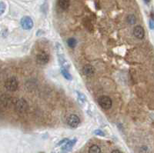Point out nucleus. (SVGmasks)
<instances>
[{"instance_id": "1", "label": "nucleus", "mask_w": 154, "mask_h": 153, "mask_svg": "<svg viewBox=\"0 0 154 153\" xmlns=\"http://www.w3.org/2000/svg\"><path fill=\"white\" fill-rule=\"evenodd\" d=\"M13 106L15 110L18 113H24L27 111L29 108L27 102L23 98H19L15 101Z\"/></svg>"}, {"instance_id": "2", "label": "nucleus", "mask_w": 154, "mask_h": 153, "mask_svg": "<svg viewBox=\"0 0 154 153\" xmlns=\"http://www.w3.org/2000/svg\"><path fill=\"white\" fill-rule=\"evenodd\" d=\"M5 89L9 92H15L18 89V82L15 77H10L5 82Z\"/></svg>"}, {"instance_id": "3", "label": "nucleus", "mask_w": 154, "mask_h": 153, "mask_svg": "<svg viewBox=\"0 0 154 153\" xmlns=\"http://www.w3.org/2000/svg\"><path fill=\"white\" fill-rule=\"evenodd\" d=\"M98 103L99 105L101 106L103 109H110L112 107L113 105V102L109 96H100L98 99Z\"/></svg>"}, {"instance_id": "4", "label": "nucleus", "mask_w": 154, "mask_h": 153, "mask_svg": "<svg viewBox=\"0 0 154 153\" xmlns=\"http://www.w3.org/2000/svg\"><path fill=\"white\" fill-rule=\"evenodd\" d=\"M21 26L23 29L30 30L33 27V21L29 16H24L20 21Z\"/></svg>"}, {"instance_id": "5", "label": "nucleus", "mask_w": 154, "mask_h": 153, "mask_svg": "<svg viewBox=\"0 0 154 153\" xmlns=\"http://www.w3.org/2000/svg\"><path fill=\"white\" fill-rule=\"evenodd\" d=\"M67 123L71 128H76L80 123V119L78 115L75 114L70 115L67 119Z\"/></svg>"}, {"instance_id": "6", "label": "nucleus", "mask_w": 154, "mask_h": 153, "mask_svg": "<svg viewBox=\"0 0 154 153\" xmlns=\"http://www.w3.org/2000/svg\"><path fill=\"white\" fill-rule=\"evenodd\" d=\"M14 102L15 101L12 100L10 96H7V95H2L1 97V105L2 107L9 108L10 106L14 105Z\"/></svg>"}, {"instance_id": "7", "label": "nucleus", "mask_w": 154, "mask_h": 153, "mask_svg": "<svg viewBox=\"0 0 154 153\" xmlns=\"http://www.w3.org/2000/svg\"><path fill=\"white\" fill-rule=\"evenodd\" d=\"M36 60L38 63L41 65H45L49 61V56L45 52H41L36 55Z\"/></svg>"}, {"instance_id": "8", "label": "nucleus", "mask_w": 154, "mask_h": 153, "mask_svg": "<svg viewBox=\"0 0 154 153\" xmlns=\"http://www.w3.org/2000/svg\"><path fill=\"white\" fill-rule=\"evenodd\" d=\"M133 35L139 39H142L144 38L145 36V32L143 28L140 25H136L133 29Z\"/></svg>"}, {"instance_id": "9", "label": "nucleus", "mask_w": 154, "mask_h": 153, "mask_svg": "<svg viewBox=\"0 0 154 153\" xmlns=\"http://www.w3.org/2000/svg\"><path fill=\"white\" fill-rule=\"evenodd\" d=\"M58 60H59V62H60V65L61 68H64V69H68L70 67V65H69V62L66 59V58L62 54H58Z\"/></svg>"}, {"instance_id": "10", "label": "nucleus", "mask_w": 154, "mask_h": 153, "mask_svg": "<svg viewBox=\"0 0 154 153\" xmlns=\"http://www.w3.org/2000/svg\"><path fill=\"white\" fill-rule=\"evenodd\" d=\"M83 71L84 75L86 76H93L95 73L94 67L90 64L86 65L85 66L83 67Z\"/></svg>"}, {"instance_id": "11", "label": "nucleus", "mask_w": 154, "mask_h": 153, "mask_svg": "<svg viewBox=\"0 0 154 153\" xmlns=\"http://www.w3.org/2000/svg\"><path fill=\"white\" fill-rule=\"evenodd\" d=\"M76 141H77L76 139H72L70 140V141H68L67 142H66V144L62 147V151H65V152L70 151V150L73 149V147L75 145Z\"/></svg>"}, {"instance_id": "12", "label": "nucleus", "mask_w": 154, "mask_h": 153, "mask_svg": "<svg viewBox=\"0 0 154 153\" xmlns=\"http://www.w3.org/2000/svg\"><path fill=\"white\" fill-rule=\"evenodd\" d=\"M59 6L63 10H66L70 5V1L69 0H59L58 1Z\"/></svg>"}, {"instance_id": "13", "label": "nucleus", "mask_w": 154, "mask_h": 153, "mask_svg": "<svg viewBox=\"0 0 154 153\" xmlns=\"http://www.w3.org/2000/svg\"><path fill=\"white\" fill-rule=\"evenodd\" d=\"M60 72H61V73H62V76L66 79L69 80V81H71L73 79V76L70 74L69 71H68V69H64V68H61L60 69Z\"/></svg>"}, {"instance_id": "14", "label": "nucleus", "mask_w": 154, "mask_h": 153, "mask_svg": "<svg viewBox=\"0 0 154 153\" xmlns=\"http://www.w3.org/2000/svg\"><path fill=\"white\" fill-rule=\"evenodd\" d=\"M76 93H77L79 102L83 104V103H85L86 102V97L85 96V95H83L82 92H76Z\"/></svg>"}, {"instance_id": "15", "label": "nucleus", "mask_w": 154, "mask_h": 153, "mask_svg": "<svg viewBox=\"0 0 154 153\" xmlns=\"http://www.w3.org/2000/svg\"><path fill=\"white\" fill-rule=\"evenodd\" d=\"M89 153H101V149L97 145H93L89 149Z\"/></svg>"}, {"instance_id": "16", "label": "nucleus", "mask_w": 154, "mask_h": 153, "mask_svg": "<svg viewBox=\"0 0 154 153\" xmlns=\"http://www.w3.org/2000/svg\"><path fill=\"white\" fill-rule=\"evenodd\" d=\"M67 44H68V46H69L70 48H73L76 47V44H77V41H76V39H74V38H69V39L67 40Z\"/></svg>"}, {"instance_id": "17", "label": "nucleus", "mask_w": 154, "mask_h": 153, "mask_svg": "<svg viewBox=\"0 0 154 153\" xmlns=\"http://www.w3.org/2000/svg\"><path fill=\"white\" fill-rule=\"evenodd\" d=\"M127 22L130 25H134L136 22V17L134 15H129V16H127Z\"/></svg>"}, {"instance_id": "18", "label": "nucleus", "mask_w": 154, "mask_h": 153, "mask_svg": "<svg viewBox=\"0 0 154 153\" xmlns=\"http://www.w3.org/2000/svg\"><path fill=\"white\" fill-rule=\"evenodd\" d=\"M5 4L3 2H0V13L1 15L4 13V12L5 11Z\"/></svg>"}, {"instance_id": "19", "label": "nucleus", "mask_w": 154, "mask_h": 153, "mask_svg": "<svg viewBox=\"0 0 154 153\" xmlns=\"http://www.w3.org/2000/svg\"><path fill=\"white\" fill-rule=\"evenodd\" d=\"M94 133L96 135H99V136H105V133H104L102 130H100V129H97V130H95Z\"/></svg>"}, {"instance_id": "20", "label": "nucleus", "mask_w": 154, "mask_h": 153, "mask_svg": "<svg viewBox=\"0 0 154 153\" xmlns=\"http://www.w3.org/2000/svg\"><path fill=\"white\" fill-rule=\"evenodd\" d=\"M150 28L151 29H154V19L151 18L150 20Z\"/></svg>"}, {"instance_id": "21", "label": "nucleus", "mask_w": 154, "mask_h": 153, "mask_svg": "<svg viewBox=\"0 0 154 153\" xmlns=\"http://www.w3.org/2000/svg\"><path fill=\"white\" fill-rule=\"evenodd\" d=\"M68 141H69V140L67 139H64L62 140V141H60V142H59V143H58V144H57V145H60L63 144L64 142H68Z\"/></svg>"}, {"instance_id": "22", "label": "nucleus", "mask_w": 154, "mask_h": 153, "mask_svg": "<svg viewBox=\"0 0 154 153\" xmlns=\"http://www.w3.org/2000/svg\"><path fill=\"white\" fill-rule=\"evenodd\" d=\"M111 153H122L120 151H119V150H113V152Z\"/></svg>"}, {"instance_id": "23", "label": "nucleus", "mask_w": 154, "mask_h": 153, "mask_svg": "<svg viewBox=\"0 0 154 153\" xmlns=\"http://www.w3.org/2000/svg\"><path fill=\"white\" fill-rule=\"evenodd\" d=\"M144 2H145L146 3H149V2H150V0H144Z\"/></svg>"}, {"instance_id": "24", "label": "nucleus", "mask_w": 154, "mask_h": 153, "mask_svg": "<svg viewBox=\"0 0 154 153\" xmlns=\"http://www.w3.org/2000/svg\"><path fill=\"white\" fill-rule=\"evenodd\" d=\"M61 153H67V152H65V151H62V152H61Z\"/></svg>"}, {"instance_id": "25", "label": "nucleus", "mask_w": 154, "mask_h": 153, "mask_svg": "<svg viewBox=\"0 0 154 153\" xmlns=\"http://www.w3.org/2000/svg\"><path fill=\"white\" fill-rule=\"evenodd\" d=\"M53 153H55V152H53Z\"/></svg>"}]
</instances>
